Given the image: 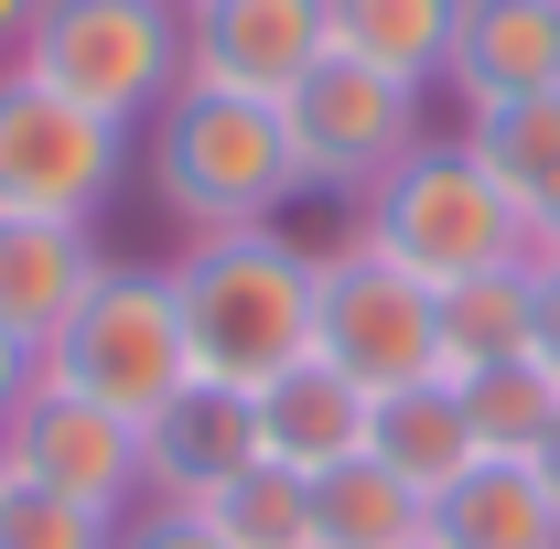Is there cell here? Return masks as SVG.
I'll use <instances>...</instances> for the list:
<instances>
[{
	"instance_id": "1",
	"label": "cell",
	"mask_w": 560,
	"mask_h": 549,
	"mask_svg": "<svg viewBox=\"0 0 560 549\" xmlns=\"http://www.w3.org/2000/svg\"><path fill=\"white\" fill-rule=\"evenodd\" d=\"M162 270H173L195 377L259 399L270 377H291L313 355V270H324V248H302L280 226H226V237H184Z\"/></svg>"
},
{
	"instance_id": "2",
	"label": "cell",
	"mask_w": 560,
	"mask_h": 549,
	"mask_svg": "<svg viewBox=\"0 0 560 549\" xmlns=\"http://www.w3.org/2000/svg\"><path fill=\"white\" fill-rule=\"evenodd\" d=\"M140 173L151 206L184 237H226V226H280L302 206L291 173V130L270 97H226V86H184L151 130H140Z\"/></svg>"
},
{
	"instance_id": "3",
	"label": "cell",
	"mask_w": 560,
	"mask_h": 549,
	"mask_svg": "<svg viewBox=\"0 0 560 549\" xmlns=\"http://www.w3.org/2000/svg\"><path fill=\"white\" fill-rule=\"evenodd\" d=\"M346 237H366L377 259H399V270L431 280V291L539 259V248H528V206L495 184L464 140H420L410 162H388V173L355 195V226H346Z\"/></svg>"
},
{
	"instance_id": "4",
	"label": "cell",
	"mask_w": 560,
	"mask_h": 549,
	"mask_svg": "<svg viewBox=\"0 0 560 549\" xmlns=\"http://www.w3.org/2000/svg\"><path fill=\"white\" fill-rule=\"evenodd\" d=\"M11 66L119 130H151L184 97V0H44Z\"/></svg>"
},
{
	"instance_id": "5",
	"label": "cell",
	"mask_w": 560,
	"mask_h": 549,
	"mask_svg": "<svg viewBox=\"0 0 560 549\" xmlns=\"http://www.w3.org/2000/svg\"><path fill=\"white\" fill-rule=\"evenodd\" d=\"M44 377L75 388V399H108V410L151 420L184 377H195V344H184V313H173V270L108 259L97 291L66 313V335L44 344Z\"/></svg>"
},
{
	"instance_id": "6",
	"label": "cell",
	"mask_w": 560,
	"mask_h": 549,
	"mask_svg": "<svg viewBox=\"0 0 560 549\" xmlns=\"http://www.w3.org/2000/svg\"><path fill=\"white\" fill-rule=\"evenodd\" d=\"M130 173H140V130H119V119L55 97L44 75L0 66V215L97 226V215L119 206Z\"/></svg>"
},
{
	"instance_id": "7",
	"label": "cell",
	"mask_w": 560,
	"mask_h": 549,
	"mask_svg": "<svg viewBox=\"0 0 560 549\" xmlns=\"http://www.w3.org/2000/svg\"><path fill=\"white\" fill-rule=\"evenodd\" d=\"M313 355L355 377L366 399H399L420 377H442V291L410 280L399 259H377L366 237H346L313 270Z\"/></svg>"
},
{
	"instance_id": "8",
	"label": "cell",
	"mask_w": 560,
	"mask_h": 549,
	"mask_svg": "<svg viewBox=\"0 0 560 549\" xmlns=\"http://www.w3.org/2000/svg\"><path fill=\"white\" fill-rule=\"evenodd\" d=\"M420 97H431V86H399V75L355 66V55H324V66L280 97V130H291L302 206H313V195L355 206V195H366L388 162H410L420 140H431V130H420Z\"/></svg>"
},
{
	"instance_id": "9",
	"label": "cell",
	"mask_w": 560,
	"mask_h": 549,
	"mask_svg": "<svg viewBox=\"0 0 560 549\" xmlns=\"http://www.w3.org/2000/svg\"><path fill=\"white\" fill-rule=\"evenodd\" d=\"M0 475L44 484L66 506H97V517H140L151 484H140V420L108 410V399H75V388H33L11 431H0Z\"/></svg>"
},
{
	"instance_id": "10",
	"label": "cell",
	"mask_w": 560,
	"mask_h": 549,
	"mask_svg": "<svg viewBox=\"0 0 560 549\" xmlns=\"http://www.w3.org/2000/svg\"><path fill=\"white\" fill-rule=\"evenodd\" d=\"M324 55H335V0H195L184 11V86L280 108Z\"/></svg>"
},
{
	"instance_id": "11",
	"label": "cell",
	"mask_w": 560,
	"mask_h": 549,
	"mask_svg": "<svg viewBox=\"0 0 560 549\" xmlns=\"http://www.w3.org/2000/svg\"><path fill=\"white\" fill-rule=\"evenodd\" d=\"M248 464H259V399L248 388L184 377L162 410L140 420V484H151V506H215Z\"/></svg>"
},
{
	"instance_id": "12",
	"label": "cell",
	"mask_w": 560,
	"mask_h": 549,
	"mask_svg": "<svg viewBox=\"0 0 560 549\" xmlns=\"http://www.w3.org/2000/svg\"><path fill=\"white\" fill-rule=\"evenodd\" d=\"M442 86H453L464 108H517V97H560V0H464Z\"/></svg>"
},
{
	"instance_id": "13",
	"label": "cell",
	"mask_w": 560,
	"mask_h": 549,
	"mask_svg": "<svg viewBox=\"0 0 560 549\" xmlns=\"http://www.w3.org/2000/svg\"><path fill=\"white\" fill-rule=\"evenodd\" d=\"M366 431H377V399L355 377H335L324 355H302L291 377L259 388V464H280L291 484H324L335 464H355Z\"/></svg>"
},
{
	"instance_id": "14",
	"label": "cell",
	"mask_w": 560,
	"mask_h": 549,
	"mask_svg": "<svg viewBox=\"0 0 560 549\" xmlns=\"http://www.w3.org/2000/svg\"><path fill=\"white\" fill-rule=\"evenodd\" d=\"M108 248L97 226H66V215H0V335H22L33 355L66 335V313L97 291Z\"/></svg>"
},
{
	"instance_id": "15",
	"label": "cell",
	"mask_w": 560,
	"mask_h": 549,
	"mask_svg": "<svg viewBox=\"0 0 560 549\" xmlns=\"http://www.w3.org/2000/svg\"><path fill=\"white\" fill-rule=\"evenodd\" d=\"M431 549H560V495L517 453H475L431 495Z\"/></svg>"
},
{
	"instance_id": "16",
	"label": "cell",
	"mask_w": 560,
	"mask_h": 549,
	"mask_svg": "<svg viewBox=\"0 0 560 549\" xmlns=\"http://www.w3.org/2000/svg\"><path fill=\"white\" fill-rule=\"evenodd\" d=\"M539 344V259L486 280H453L442 291V377H486V366H517Z\"/></svg>"
},
{
	"instance_id": "17",
	"label": "cell",
	"mask_w": 560,
	"mask_h": 549,
	"mask_svg": "<svg viewBox=\"0 0 560 549\" xmlns=\"http://www.w3.org/2000/svg\"><path fill=\"white\" fill-rule=\"evenodd\" d=\"M366 453H377V464H388V475H399L420 506H431L442 484L475 464L464 388H453V377H420V388H399V399H377V431H366Z\"/></svg>"
},
{
	"instance_id": "18",
	"label": "cell",
	"mask_w": 560,
	"mask_h": 549,
	"mask_svg": "<svg viewBox=\"0 0 560 549\" xmlns=\"http://www.w3.org/2000/svg\"><path fill=\"white\" fill-rule=\"evenodd\" d=\"M453 22H464V0H335V55L399 75V86H442Z\"/></svg>"
},
{
	"instance_id": "19",
	"label": "cell",
	"mask_w": 560,
	"mask_h": 549,
	"mask_svg": "<svg viewBox=\"0 0 560 549\" xmlns=\"http://www.w3.org/2000/svg\"><path fill=\"white\" fill-rule=\"evenodd\" d=\"M313 549H431V506L377 453H355L313 484Z\"/></svg>"
},
{
	"instance_id": "20",
	"label": "cell",
	"mask_w": 560,
	"mask_h": 549,
	"mask_svg": "<svg viewBox=\"0 0 560 549\" xmlns=\"http://www.w3.org/2000/svg\"><path fill=\"white\" fill-rule=\"evenodd\" d=\"M464 151L486 162L495 184L517 195V206H539L560 184V97H517V108H464Z\"/></svg>"
},
{
	"instance_id": "21",
	"label": "cell",
	"mask_w": 560,
	"mask_h": 549,
	"mask_svg": "<svg viewBox=\"0 0 560 549\" xmlns=\"http://www.w3.org/2000/svg\"><path fill=\"white\" fill-rule=\"evenodd\" d=\"M464 388V420H475V453H539L560 420V377L539 366V355H517V366H486V377H453Z\"/></svg>"
},
{
	"instance_id": "22",
	"label": "cell",
	"mask_w": 560,
	"mask_h": 549,
	"mask_svg": "<svg viewBox=\"0 0 560 549\" xmlns=\"http://www.w3.org/2000/svg\"><path fill=\"white\" fill-rule=\"evenodd\" d=\"M206 517L226 549H313V484H291L280 464H248Z\"/></svg>"
},
{
	"instance_id": "23",
	"label": "cell",
	"mask_w": 560,
	"mask_h": 549,
	"mask_svg": "<svg viewBox=\"0 0 560 549\" xmlns=\"http://www.w3.org/2000/svg\"><path fill=\"white\" fill-rule=\"evenodd\" d=\"M0 549H119V517L66 506V495H44V484L0 475Z\"/></svg>"
},
{
	"instance_id": "24",
	"label": "cell",
	"mask_w": 560,
	"mask_h": 549,
	"mask_svg": "<svg viewBox=\"0 0 560 549\" xmlns=\"http://www.w3.org/2000/svg\"><path fill=\"white\" fill-rule=\"evenodd\" d=\"M119 549H226V539L206 506H140V517H119Z\"/></svg>"
},
{
	"instance_id": "25",
	"label": "cell",
	"mask_w": 560,
	"mask_h": 549,
	"mask_svg": "<svg viewBox=\"0 0 560 549\" xmlns=\"http://www.w3.org/2000/svg\"><path fill=\"white\" fill-rule=\"evenodd\" d=\"M33 388H44V355H33L22 335H0V431H11V410H22Z\"/></svg>"
},
{
	"instance_id": "26",
	"label": "cell",
	"mask_w": 560,
	"mask_h": 549,
	"mask_svg": "<svg viewBox=\"0 0 560 549\" xmlns=\"http://www.w3.org/2000/svg\"><path fill=\"white\" fill-rule=\"evenodd\" d=\"M528 355L560 377V259H539V344H528Z\"/></svg>"
},
{
	"instance_id": "27",
	"label": "cell",
	"mask_w": 560,
	"mask_h": 549,
	"mask_svg": "<svg viewBox=\"0 0 560 549\" xmlns=\"http://www.w3.org/2000/svg\"><path fill=\"white\" fill-rule=\"evenodd\" d=\"M528 248H539V259H560V184L528 206Z\"/></svg>"
},
{
	"instance_id": "28",
	"label": "cell",
	"mask_w": 560,
	"mask_h": 549,
	"mask_svg": "<svg viewBox=\"0 0 560 549\" xmlns=\"http://www.w3.org/2000/svg\"><path fill=\"white\" fill-rule=\"evenodd\" d=\"M33 22H44V0H0V66L22 55V33H33Z\"/></svg>"
},
{
	"instance_id": "29",
	"label": "cell",
	"mask_w": 560,
	"mask_h": 549,
	"mask_svg": "<svg viewBox=\"0 0 560 549\" xmlns=\"http://www.w3.org/2000/svg\"><path fill=\"white\" fill-rule=\"evenodd\" d=\"M528 464H539V475H550V495H560V420H550V442H539Z\"/></svg>"
},
{
	"instance_id": "30",
	"label": "cell",
	"mask_w": 560,
	"mask_h": 549,
	"mask_svg": "<svg viewBox=\"0 0 560 549\" xmlns=\"http://www.w3.org/2000/svg\"><path fill=\"white\" fill-rule=\"evenodd\" d=\"M184 11H195V0H184Z\"/></svg>"
}]
</instances>
